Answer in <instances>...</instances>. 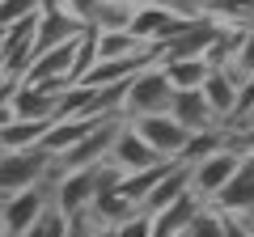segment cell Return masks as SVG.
<instances>
[{
	"mask_svg": "<svg viewBox=\"0 0 254 237\" xmlns=\"http://www.w3.org/2000/svg\"><path fill=\"white\" fill-rule=\"evenodd\" d=\"M182 191H190V186H187V165L178 161V165H174V170L161 178V182H157L153 191H148L144 199H140V212H144V216H157V212H161V208H170V203L178 199Z\"/></svg>",
	"mask_w": 254,
	"mask_h": 237,
	"instance_id": "obj_17",
	"label": "cell"
},
{
	"mask_svg": "<svg viewBox=\"0 0 254 237\" xmlns=\"http://www.w3.org/2000/svg\"><path fill=\"white\" fill-rule=\"evenodd\" d=\"M165 115H170L187 136H203V131H216L220 127L216 115H212V106H208V98H203L199 89H174Z\"/></svg>",
	"mask_w": 254,
	"mask_h": 237,
	"instance_id": "obj_9",
	"label": "cell"
},
{
	"mask_svg": "<svg viewBox=\"0 0 254 237\" xmlns=\"http://www.w3.org/2000/svg\"><path fill=\"white\" fill-rule=\"evenodd\" d=\"M208 208L233 212V216H250V212H254V153L242 157V165H237V174L229 178V186L208 203Z\"/></svg>",
	"mask_w": 254,
	"mask_h": 237,
	"instance_id": "obj_12",
	"label": "cell"
},
{
	"mask_svg": "<svg viewBox=\"0 0 254 237\" xmlns=\"http://www.w3.org/2000/svg\"><path fill=\"white\" fill-rule=\"evenodd\" d=\"M93 64H98V30L85 26L81 34H76V43H72V72H68V81L76 85Z\"/></svg>",
	"mask_w": 254,
	"mask_h": 237,
	"instance_id": "obj_21",
	"label": "cell"
},
{
	"mask_svg": "<svg viewBox=\"0 0 254 237\" xmlns=\"http://www.w3.org/2000/svg\"><path fill=\"white\" fill-rule=\"evenodd\" d=\"M170 98H174V85L165 81L161 64H148V68H140V72L127 81L119 115H123L127 123H131V118H144V115H165V110H170Z\"/></svg>",
	"mask_w": 254,
	"mask_h": 237,
	"instance_id": "obj_2",
	"label": "cell"
},
{
	"mask_svg": "<svg viewBox=\"0 0 254 237\" xmlns=\"http://www.w3.org/2000/svg\"><path fill=\"white\" fill-rule=\"evenodd\" d=\"M0 85H4V76H0Z\"/></svg>",
	"mask_w": 254,
	"mask_h": 237,
	"instance_id": "obj_35",
	"label": "cell"
},
{
	"mask_svg": "<svg viewBox=\"0 0 254 237\" xmlns=\"http://www.w3.org/2000/svg\"><path fill=\"white\" fill-rule=\"evenodd\" d=\"M47 208H51V178L38 186H26V191L9 195V199H0V225H4V233L9 237H21L26 229H34L38 220L47 216Z\"/></svg>",
	"mask_w": 254,
	"mask_h": 237,
	"instance_id": "obj_5",
	"label": "cell"
},
{
	"mask_svg": "<svg viewBox=\"0 0 254 237\" xmlns=\"http://www.w3.org/2000/svg\"><path fill=\"white\" fill-rule=\"evenodd\" d=\"M55 174V157L43 148H21V153H0V199L38 186Z\"/></svg>",
	"mask_w": 254,
	"mask_h": 237,
	"instance_id": "obj_3",
	"label": "cell"
},
{
	"mask_svg": "<svg viewBox=\"0 0 254 237\" xmlns=\"http://www.w3.org/2000/svg\"><path fill=\"white\" fill-rule=\"evenodd\" d=\"M89 237H115V229H106V225H93V229H89Z\"/></svg>",
	"mask_w": 254,
	"mask_h": 237,
	"instance_id": "obj_31",
	"label": "cell"
},
{
	"mask_svg": "<svg viewBox=\"0 0 254 237\" xmlns=\"http://www.w3.org/2000/svg\"><path fill=\"white\" fill-rule=\"evenodd\" d=\"M34 17L38 13L13 21L9 30H0V76H4V85H17L26 76L30 59H34Z\"/></svg>",
	"mask_w": 254,
	"mask_h": 237,
	"instance_id": "obj_7",
	"label": "cell"
},
{
	"mask_svg": "<svg viewBox=\"0 0 254 237\" xmlns=\"http://www.w3.org/2000/svg\"><path fill=\"white\" fill-rule=\"evenodd\" d=\"M165 72V81L174 85V89H199L203 81H208L212 64L208 59H157Z\"/></svg>",
	"mask_w": 254,
	"mask_h": 237,
	"instance_id": "obj_18",
	"label": "cell"
},
{
	"mask_svg": "<svg viewBox=\"0 0 254 237\" xmlns=\"http://www.w3.org/2000/svg\"><path fill=\"white\" fill-rule=\"evenodd\" d=\"M131 13H136V0H106L85 26H93V30H127Z\"/></svg>",
	"mask_w": 254,
	"mask_h": 237,
	"instance_id": "obj_22",
	"label": "cell"
},
{
	"mask_svg": "<svg viewBox=\"0 0 254 237\" xmlns=\"http://www.w3.org/2000/svg\"><path fill=\"white\" fill-rule=\"evenodd\" d=\"M30 13H38V0H0V30H9L13 21L30 17Z\"/></svg>",
	"mask_w": 254,
	"mask_h": 237,
	"instance_id": "obj_24",
	"label": "cell"
},
{
	"mask_svg": "<svg viewBox=\"0 0 254 237\" xmlns=\"http://www.w3.org/2000/svg\"><path fill=\"white\" fill-rule=\"evenodd\" d=\"M131 127H136V136L144 140V144L153 148L161 161H178L182 148H187V140H190L170 115H144V118H131Z\"/></svg>",
	"mask_w": 254,
	"mask_h": 237,
	"instance_id": "obj_8",
	"label": "cell"
},
{
	"mask_svg": "<svg viewBox=\"0 0 254 237\" xmlns=\"http://www.w3.org/2000/svg\"><path fill=\"white\" fill-rule=\"evenodd\" d=\"M237 165H242V153H233V148H216L212 157L187 165V186H190V195L203 199V203H212V199L229 186V178L237 174Z\"/></svg>",
	"mask_w": 254,
	"mask_h": 237,
	"instance_id": "obj_4",
	"label": "cell"
},
{
	"mask_svg": "<svg viewBox=\"0 0 254 237\" xmlns=\"http://www.w3.org/2000/svg\"><path fill=\"white\" fill-rule=\"evenodd\" d=\"M229 68H233L237 81H246V76H254V26L242 34V43H237L233 59H229Z\"/></svg>",
	"mask_w": 254,
	"mask_h": 237,
	"instance_id": "obj_23",
	"label": "cell"
},
{
	"mask_svg": "<svg viewBox=\"0 0 254 237\" xmlns=\"http://www.w3.org/2000/svg\"><path fill=\"white\" fill-rule=\"evenodd\" d=\"M237 76H233V68H212L208 72V81L199 85V93L208 98V106H212V115H216V123H225V115L233 110V98H237Z\"/></svg>",
	"mask_w": 254,
	"mask_h": 237,
	"instance_id": "obj_15",
	"label": "cell"
},
{
	"mask_svg": "<svg viewBox=\"0 0 254 237\" xmlns=\"http://www.w3.org/2000/svg\"><path fill=\"white\" fill-rule=\"evenodd\" d=\"M250 123H254V118H250Z\"/></svg>",
	"mask_w": 254,
	"mask_h": 237,
	"instance_id": "obj_36",
	"label": "cell"
},
{
	"mask_svg": "<svg viewBox=\"0 0 254 237\" xmlns=\"http://www.w3.org/2000/svg\"><path fill=\"white\" fill-rule=\"evenodd\" d=\"M182 21H187V17H178V13H170V9L136 4V13H131V21H127V34H136L144 47H161L165 38L182 26Z\"/></svg>",
	"mask_w": 254,
	"mask_h": 237,
	"instance_id": "obj_10",
	"label": "cell"
},
{
	"mask_svg": "<svg viewBox=\"0 0 254 237\" xmlns=\"http://www.w3.org/2000/svg\"><path fill=\"white\" fill-rule=\"evenodd\" d=\"M123 174L115 170L110 161L102 165H89V170H68V174H51V208L60 212V216H85V208L93 203V195L102 191V186L119 182Z\"/></svg>",
	"mask_w": 254,
	"mask_h": 237,
	"instance_id": "obj_1",
	"label": "cell"
},
{
	"mask_svg": "<svg viewBox=\"0 0 254 237\" xmlns=\"http://www.w3.org/2000/svg\"><path fill=\"white\" fill-rule=\"evenodd\" d=\"M106 161L115 165L119 174H136V170L157 165L161 157H157L153 148L136 136V127H131V123H123V127H119V136H115V144H110V157H106Z\"/></svg>",
	"mask_w": 254,
	"mask_h": 237,
	"instance_id": "obj_13",
	"label": "cell"
},
{
	"mask_svg": "<svg viewBox=\"0 0 254 237\" xmlns=\"http://www.w3.org/2000/svg\"><path fill=\"white\" fill-rule=\"evenodd\" d=\"M89 216H72V220H68V229H64V237H89Z\"/></svg>",
	"mask_w": 254,
	"mask_h": 237,
	"instance_id": "obj_30",
	"label": "cell"
},
{
	"mask_svg": "<svg viewBox=\"0 0 254 237\" xmlns=\"http://www.w3.org/2000/svg\"><path fill=\"white\" fill-rule=\"evenodd\" d=\"M81 30H85V21H76L68 9H38V17H34V55L72 43Z\"/></svg>",
	"mask_w": 254,
	"mask_h": 237,
	"instance_id": "obj_11",
	"label": "cell"
},
{
	"mask_svg": "<svg viewBox=\"0 0 254 237\" xmlns=\"http://www.w3.org/2000/svg\"><path fill=\"white\" fill-rule=\"evenodd\" d=\"M55 106L60 93L43 89V85H13V118H34V123H55Z\"/></svg>",
	"mask_w": 254,
	"mask_h": 237,
	"instance_id": "obj_14",
	"label": "cell"
},
{
	"mask_svg": "<svg viewBox=\"0 0 254 237\" xmlns=\"http://www.w3.org/2000/svg\"><path fill=\"white\" fill-rule=\"evenodd\" d=\"M102 4H106V0H64V9L72 13V17H76V21H89V17H93V13H98V9H102Z\"/></svg>",
	"mask_w": 254,
	"mask_h": 237,
	"instance_id": "obj_28",
	"label": "cell"
},
{
	"mask_svg": "<svg viewBox=\"0 0 254 237\" xmlns=\"http://www.w3.org/2000/svg\"><path fill=\"white\" fill-rule=\"evenodd\" d=\"M246 220H250V229H254V212H250V216H246Z\"/></svg>",
	"mask_w": 254,
	"mask_h": 237,
	"instance_id": "obj_33",
	"label": "cell"
},
{
	"mask_svg": "<svg viewBox=\"0 0 254 237\" xmlns=\"http://www.w3.org/2000/svg\"><path fill=\"white\" fill-rule=\"evenodd\" d=\"M38 9H64V0H38Z\"/></svg>",
	"mask_w": 254,
	"mask_h": 237,
	"instance_id": "obj_32",
	"label": "cell"
},
{
	"mask_svg": "<svg viewBox=\"0 0 254 237\" xmlns=\"http://www.w3.org/2000/svg\"><path fill=\"white\" fill-rule=\"evenodd\" d=\"M220 233H225V237H254V229H250V220H246V216L220 212Z\"/></svg>",
	"mask_w": 254,
	"mask_h": 237,
	"instance_id": "obj_26",
	"label": "cell"
},
{
	"mask_svg": "<svg viewBox=\"0 0 254 237\" xmlns=\"http://www.w3.org/2000/svg\"><path fill=\"white\" fill-rule=\"evenodd\" d=\"M0 237H9V233H4V225H0Z\"/></svg>",
	"mask_w": 254,
	"mask_h": 237,
	"instance_id": "obj_34",
	"label": "cell"
},
{
	"mask_svg": "<svg viewBox=\"0 0 254 237\" xmlns=\"http://www.w3.org/2000/svg\"><path fill=\"white\" fill-rule=\"evenodd\" d=\"M220 30H225V26L212 21L208 13L187 17V21H182V26L161 43V59H203V55L212 51V43H216Z\"/></svg>",
	"mask_w": 254,
	"mask_h": 237,
	"instance_id": "obj_6",
	"label": "cell"
},
{
	"mask_svg": "<svg viewBox=\"0 0 254 237\" xmlns=\"http://www.w3.org/2000/svg\"><path fill=\"white\" fill-rule=\"evenodd\" d=\"M115 237H148V216H144V212L127 216L123 225H115Z\"/></svg>",
	"mask_w": 254,
	"mask_h": 237,
	"instance_id": "obj_27",
	"label": "cell"
},
{
	"mask_svg": "<svg viewBox=\"0 0 254 237\" xmlns=\"http://www.w3.org/2000/svg\"><path fill=\"white\" fill-rule=\"evenodd\" d=\"M13 123V85H0V127Z\"/></svg>",
	"mask_w": 254,
	"mask_h": 237,
	"instance_id": "obj_29",
	"label": "cell"
},
{
	"mask_svg": "<svg viewBox=\"0 0 254 237\" xmlns=\"http://www.w3.org/2000/svg\"><path fill=\"white\" fill-rule=\"evenodd\" d=\"M127 55H157L161 59V47H144L127 30H98V59H127Z\"/></svg>",
	"mask_w": 254,
	"mask_h": 237,
	"instance_id": "obj_16",
	"label": "cell"
},
{
	"mask_svg": "<svg viewBox=\"0 0 254 237\" xmlns=\"http://www.w3.org/2000/svg\"><path fill=\"white\" fill-rule=\"evenodd\" d=\"M51 123H34V118H13L9 127H0V153H21V148H38L43 131Z\"/></svg>",
	"mask_w": 254,
	"mask_h": 237,
	"instance_id": "obj_19",
	"label": "cell"
},
{
	"mask_svg": "<svg viewBox=\"0 0 254 237\" xmlns=\"http://www.w3.org/2000/svg\"><path fill=\"white\" fill-rule=\"evenodd\" d=\"M203 13L220 26L250 30L254 26V0H203Z\"/></svg>",
	"mask_w": 254,
	"mask_h": 237,
	"instance_id": "obj_20",
	"label": "cell"
},
{
	"mask_svg": "<svg viewBox=\"0 0 254 237\" xmlns=\"http://www.w3.org/2000/svg\"><path fill=\"white\" fill-rule=\"evenodd\" d=\"M136 4H157V9H170L178 17H199L203 13V0H136Z\"/></svg>",
	"mask_w": 254,
	"mask_h": 237,
	"instance_id": "obj_25",
	"label": "cell"
}]
</instances>
